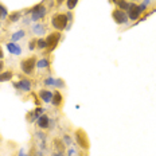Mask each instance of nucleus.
<instances>
[{"mask_svg":"<svg viewBox=\"0 0 156 156\" xmlns=\"http://www.w3.org/2000/svg\"><path fill=\"white\" fill-rule=\"evenodd\" d=\"M67 16L65 14H55L53 18H51V24L57 31H62L66 28L67 26Z\"/></svg>","mask_w":156,"mask_h":156,"instance_id":"obj_1","label":"nucleus"},{"mask_svg":"<svg viewBox=\"0 0 156 156\" xmlns=\"http://www.w3.org/2000/svg\"><path fill=\"white\" fill-rule=\"evenodd\" d=\"M37 58L35 57H30L27 58V59H23L20 62V69L23 71L24 74H27V76H30V74L34 73V69H35V65H37Z\"/></svg>","mask_w":156,"mask_h":156,"instance_id":"obj_2","label":"nucleus"},{"mask_svg":"<svg viewBox=\"0 0 156 156\" xmlns=\"http://www.w3.org/2000/svg\"><path fill=\"white\" fill-rule=\"evenodd\" d=\"M76 140L78 143L81 148L83 149H87L90 147V143H89V139H87V135L83 129H77L76 131Z\"/></svg>","mask_w":156,"mask_h":156,"instance_id":"obj_3","label":"nucleus"},{"mask_svg":"<svg viewBox=\"0 0 156 156\" xmlns=\"http://www.w3.org/2000/svg\"><path fill=\"white\" fill-rule=\"evenodd\" d=\"M61 39V32L59 31H55L51 32V34L47 35L46 42H47V51H53L55 47L58 46V42Z\"/></svg>","mask_w":156,"mask_h":156,"instance_id":"obj_4","label":"nucleus"},{"mask_svg":"<svg viewBox=\"0 0 156 156\" xmlns=\"http://www.w3.org/2000/svg\"><path fill=\"white\" fill-rule=\"evenodd\" d=\"M46 12H47V9H46V7H44V5H42V4L35 5V7L30 11V14H31V20L38 22L39 19H42V18H44V16H46Z\"/></svg>","mask_w":156,"mask_h":156,"instance_id":"obj_5","label":"nucleus"},{"mask_svg":"<svg viewBox=\"0 0 156 156\" xmlns=\"http://www.w3.org/2000/svg\"><path fill=\"white\" fill-rule=\"evenodd\" d=\"M112 16H113V19H115V22H116L117 24H126V22L129 20L128 14H126L125 11H121L120 8L113 9Z\"/></svg>","mask_w":156,"mask_h":156,"instance_id":"obj_6","label":"nucleus"},{"mask_svg":"<svg viewBox=\"0 0 156 156\" xmlns=\"http://www.w3.org/2000/svg\"><path fill=\"white\" fill-rule=\"evenodd\" d=\"M14 87L18 90H22V92L27 93L32 89V83L28 78H23V80H20L19 82H14Z\"/></svg>","mask_w":156,"mask_h":156,"instance_id":"obj_7","label":"nucleus"},{"mask_svg":"<svg viewBox=\"0 0 156 156\" xmlns=\"http://www.w3.org/2000/svg\"><path fill=\"white\" fill-rule=\"evenodd\" d=\"M141 14L143 11L140 9V7L137 4H135V3H131V7H129V11H128V18L131 20H137L141 16Z\"/></svg>","mask_w":156,"mask_h":156,"instance_id":"obj_8","label":"nucleus"},{"mask_svg":"<svg viewBox=\"0 0 156 156\" xmlns=\"http://www.w3.org/2000/svg\"><path fill=\"white\" fill-rule=\"evenodd\" d=\"M42 115H43V108H37L35 110H31L30 113L27 115V121L28 122H34V121H37V120L41 117Z\"/></svg>","mask_w":156,"mask_h":156,"instance_id":"obj_9","label":"nucleus"},{"mask_svg":"<svg viewBox=\"0 0 156 156\" xmlns=\"http://www.w3.org/2000/svg\"><path fill=\"white\" fill-rule=\"evenodd\" d=\"M37 124L41 129H48L50 128V117H48L47 115H42L37 120Z\"/></svg>","mask_w":156,"mask_h":156,"instance_id":"obj_10","label":"nucleus"},{"mask_svg":"<svg viewBox=\"0 0 156 156\" xmlns=\"http://www.w3.org/2000/svg\"><path fill=\"white\" fill-rule=\"evenodd\" d=\"M7 48L11 54L18 55V57L22 54V47L19 46V44H16L15 42H9V43H7Z\"/></svg>","mask_w":156,"mask_h":156,"instance_id":"obj_11","label":"nucleus"},{"mask_svg":"<svg viewBox=\"0 0 156 156\" xmlns=\"http://www.w3.org/2000/svg\"><path fill=\"white\" fill-rule=\"evenodd\" d=\"M53 96H54V93H51L50 90H41L39 92V97H41V100L43 102H46V104H48V102H51V100H53Z\"/></svg>","mask_w":156,"mask_h":156,"instance_id":"obj_12","label":"nucleus"},{"mask_svg":"<svg viewBox=\"0 0 156 156\" xmlns=\"http://www.w3.org/2000/svg\"><path fill=\"white\" fill-rule=\"evenodd\" d=\"M51 104L55 106V108H59L61 105L63 104V97H62V94H61L59 92H54V96H53V100H51Z\"/></svg>","mask_w":156,"mask_h":156,"instance_id":"obj_13","label":"nucleus"},{"mask_svg":"<svg viewBox=\"0 0 156 156\" xmlns=\"http://www.w3.org/2000/svg\"><path fill=\"white\" fill-rule=\"evenodd\" d=\"M53 144H54L55 151L65 154V148H66V144L63 143V140H59V139H54V140H53Z\"/></svg>","mask_w":156,"mask_h":156,"instance_id":"obj_14","label":"nucleus"},{"mask_svg":"<svg viewBox=\"0 0 156 156\" xmlns=\"http://www.w3.org/2000/svg\"><path fill=\"white\" fill-rule=\"evenodd\" d=\"M117 7H119L121 11H129V7H131V3L128 2V0H119V2L116 3Z\"/></svg>","mask_w":156,"mask_h":156,"instance_id":"obj_15","label":"nucleus"},{"mask_svg":"<svg viewBox=\"0 0 156 156\" xmlns=\"http://www.w3.org/2000/svg\"><path fill=\"white\" fill-rule=\"evenodd\" d=\"M12 77H14L12 71H2V73H0V82H7V81H11Z\"/></svg>","mask_w":156,"mask_h":156,"instance_id":"obj_16","label":"nucleus"},{"mask_svg":"<svg viewBox=\"0 0 156 156\" xmlns=\"http://www.w3.org/2000/svg\"><path fill=\"white\" fill-rule=\"evenodd\" d=\"M24 35H26V31H24V30L16 31V32H14V34L11 35V42H18V41H20L22 38H24Z\"/></svg>","mask_w":156,"mask_h":156,"instance_id":"obj_17","label":"nucleus"},{"mask_svg":"<svg viewBox=\"0 0 156 156\" xmlns=\"http://www.w3.org/2000/svg\"><path fill=\"white\" fill-rule=\"evenodd\" d=\"M50 66V62H48V59H46V58H43V59H41V61H38L37 62V67L38 69H47V67Z\"/></svg>","mask_w":156,"mask_h":156,"instance_id":"obj_18","label":"nucleus"},{"mask_svg":"<svg viewBox=\"0 0 156 156\" xmlns=\"http://www.w3.org/2000/svg\"><path fill=\"white\" fill-rule=\"evenodd\" d=\"M32 31L35 32V35H43L44 34V28L42 24H34L32 26Z\"/></svg>","mask_w":156,"mask_h":156,"instance_id":"obj_19","label":"nucleus"},{"mask_svg":"<svg viewBox=\"0 0 156 156\" xmlns=\"http://www.w3.org/2000/svg\"><path fill=\"white\" fill-rule=\"evenodd\" d=\"M37 47L41 48V50H44L47 48V42H46V38H39L37 41Z\"/></svg>","mask_w":156,"mask_h":156,"instance_id":"obj_20","label":"nucleus"},{"mask_svg":"<svg viewBox=\"0 0 156 156\" xmlns=\"http://www.w3.org/2000/svg\"><path fill=\"white\" fill-rule=\"evenodd\" d=\"M22 14L20 12H14V14L8 15V22H11V23H14V22H18L19 19H20Z\"/></svg>","mask_w":156,"mask_h":156,"instance_id":"obj_21","label":"nucleus"},{"mask_svg":"<svg viewBox=\"0 0 156 156\" xmlns=\"http://www.w3.org/2000/svg\"><path fill=\"white\" fill-rule=\"evenodd\" d=\"M0 18L2 19H7L8 18V11H7V8L4 7V5L0 3Z\"/></svg>","mask_w":156,"mask_h":156,"instance_id":"obj_22","label":"nucleus"},{"mask_svg":"<svg viewBox=\"0 0 156 156\" xmlns=\"http://www.w3.org/2000/svg\"><path fill=\"white\" fill-rule=\"evenodd\" d=\"M78 2H80V0H66V5H67V8L70 9H74L76 8V5L78 4Z\"/></svg>","mask_w":156,"mask_h":156,"instance_id":"obj_23","label":"nucleus"},{"mask_svg":"<svg viewBox=\"0 0 156 156\" xmlns=\"http://www.w3.org/2000/svg\"><path fill=\"white\" fill-rule=\"evenodd\" d=\"M55 83V80L53 77H47L46 80H44V85L46 86H51V85H54Z\"/></svg>","mask_w":156,"mask_h":156,"instance_id":"obj_24","label":"nucleus"},{"mask_svg":"<svg viewBox=\"0 0 156 156\" xmlns=\"http://www.w3.org/2000/svg\"><path fill=\"white\" fill-rule=\"evenodd\" d=\"M37 41H38V39H31V41H30V43H28V48H30V50L32 51V50H35V47H37Z\"/></svg>","mask_w":156,"mask_h":156,"instance_id":"obj_25","label":"nucleus"},{"mask_svg":"<svg viewBox=\"0 0 156 156\" xmlns=\"http://www.w3.org/2000/svg\"><path fill=\"white\" fill-rule=\"evenodd\" d=\"M63 143H65L66 145H71V144H73V140H71L70 136L65 135V136H63Z\"/></svg>","mask_w":156,"mask_h":156,"instance_id":"obj_26","label":"nucleus"},{"mask_svg":"<svg viewBox=\"0 0 156 156\" xmlns=\"http://www.w3.org/2000/svg\"><path fill=\"white\" fill-rule=\"evenodd\" d=\"M54 86H57V87H63V86H65V82H63L62 80H61V78H57V80H55Z\"/></svg>","mask_w":156,"mask_h":156,"instance_id":"obj_27","label":"nucleus"},{"mask_svg":"<svg viewBox=\"0 0 156 156\" xmlns=\"http://www.w3.org/2000/svg\"><path fill=\"white\" fill-rule=\"evenodd\" d=\"M51 156H63V154H62V152H58V151H55V152H54V154L51 155Z\"/></svg>","mask_w":156,"mask_h":156,"instance_id":"obj_28","label":"nucleus"},{"mask_svg":"<svg viewBox=\"0 0 156 156\" xmlns=\"http://www.w3.org/2000/svg\"><path fill=\"white\" fill-rule=\"evenodd\" d=\"M67 20H69V22H71V19H73V15H71V12H67Z\"/></svg>","mask_w":156,"mask_h":156,"instance_id":"obj_29","label":"nucleus"},{"mask_svg":"<svg viewBox=\"0 0 156 156\" xmlns=\"http://www.w3.org/2000/svg\"><path fill=\"white\" fill-rule=\"evenodd\" d=\"M74 154H76V151H74V149H70V151L67 152V156H73Z\"/></svg>","mask_w":156,"mask_h":156,"instance_id":"obj_30","label":"nucleus"},{"mask_svg":"<svg viewBox=\"0 0 156 156\" xmlns=\"http://www.w3.org/2000/svg\"><path fill=\"white\" fill-rule=\"evenodd\" d=\"M3 67H4V62H3V61H0V73L3 71Z\"/></svg>","mask_w":156,"mask_h":156,"instance_id":"obj_31","label":"nucleus"},{"mask_svg":"<svg viewBox=\"0 0 156 156\" xmlns=\"http://www.w3.org/2000/svg\"><path fill=\"white\" fill-rule=\"evenodd\" d=\"M19 156H30V155H24V151L20 149V151H19Z\"/></svg>","mask_w":156,"mask_h":156,"instance_id":"obj_32","label":"nucleus"},{"mask_svg":"<svg viewBox=\"0 0 156 156\" xmlns=\"http://www.w3.org/2000/svg\"><path fill=\"white\" fill-rule=\"evenodd\" d=\"M4 58V54H3V50H2V47H0V61Z\"/></svg>","mask_w":156,"mask_h":156,"instance_id":"obj_33","label":"nucleus"},{"mask_svg":"<svg viewBox=\"0 0 156 156\" xmlns=\"http://www.w3.org/2000/svg\"><path fill=\"white\" fill-rule=\"evenodd\" d=\"M62 3H63V0H57V4H58V5L62 4Z\"/></svg>","mask_w":156,"mask_h":156,"instance_id":"obj_34","label":"nucleus"},{"mask_svg":"<svg viewBox=\"0 0 156 156\" xmlns=\"http://www.w3.org/2000/svg\"><path fill=\"white\" fill-rule=\"evenodd\" d=\"M35 156H42V152H38V154L35 155Z\"/></svg>","mask_w":156,"mask_h":156,"instance_id":"obj_35","label":"nucleus"},{"mask_svg":"<svg viewBox=\"0 0 156 156\" xmlns=\"http://www.w3.org/2000/svg\"><path fill=\"white\" fill-rule=\"evenodd\" d=\"M112 2H113V3H115V4H116V3H117V2H119V0H112Z\"/></svg>","mask_w":156,"mask_h":156,"instance_id":"obj_36","label":"nucleus"},{"mask_svg":"<svg viewBox=\"0 0 156 156\" xmlns=\"http://www.w3.org/2000/svg\"><path fill=\"white\" fill-rule=\"evenodd\" d=\"M0 143H2V137H0Z\"/></svg>","mask_w":156,"mask_h":156,"instance_id":"obj_37","label":"nucleus"}]
</instances>
